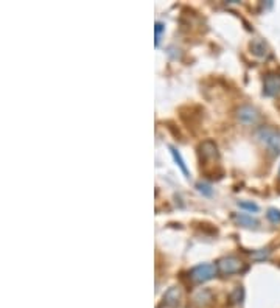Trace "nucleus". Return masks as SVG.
I'll use <instances>...</instances> for the list:
<instances>
[{
    "instance_id": "14",
    "label": "nucleus",
    "mask_w": 280,
    "mask_h": 308,
    "mask_svg": "<svg viewBox=\"0 0 280 308\" xmlns=\"http://www.w3.org/2000/svg\"><path fill=\"white\" fill-rule=\"evenodd\" d=\"M154 30H156V45H157V44H159V41H160V34H162V31L165 30V27H163L160 22H157Z\"/></svg>"
},
{
    "instance_id": "3",
    "label": "nucleus",
    "mask_w": 280,
    "mask_h": 308,
    "mask_svg": "<svg viewBox=\"0 0 280 308\" xmlns=\"http://www.w3.org/2000/svg\"><path fill=\"white\" fill-rule=\"evenodd\" d=\"M218 270L226 274V276H231V274H238L245 270V263L237 259V257H224V259H221L218 262Z\"/></svg>"
},
{
    "instance_id": "9",
    "label": "nucleus",
    "mask_w": 280,
    "mask_h": 308,
    "mask_svg": "<svg viewBox=\"0 0 280 308\" xmlns=\"http://www.w3.org/2000/svg\"><path fill=\"white\" fill-rule=\"evenodd\" d=\"M235 220L240 226H245V227H257L258 226V221L255 218H252L251 215H246V214L237 215Z\"/></svg>"
},
{
    "instance_id": "11",
    "label": "nucleus",
    "mask_w": 280,
    "mask_h": 308,
    "mask_svg": "<svg viewBox=\"0 0 280 308\" xmlns=\"http://www.w3.org/2000/svg\"><path fill=\"white\" fill-rule=\"evenodd\" d=\"M268 220L272 224H280V210L277 209H269L268 210Z\"/></svg>"
},
{
    "instance_id": "2",
    "label": "nucleus",
    "mask_w": 280,
    "mask_h": 308,
    "mask_svg": "<svg viewBox=\"0 0 280 308\" xmlns=\"http://www.w3.org/2000/svg\"><path fill=\"white\" fill-rule=\"evenodd\" d=\"M216 273H218V266H215L212 263H202V265L195 266L190 271V279L195 283H204V282L213 279L216 276Z\"/></svg>"
},
{
    "instance_id": "10",
    "label": "nucleus",
    "mask_w": 280,
    "mask_h": 308,
    "mask_svg": "<svg viewBox=\"0 0 280 308\" xmlns=\"http://www.w3.org/2000/svg\"><path fill=\"white\" fill-rule=\"evenodd\" d=\"M170 151H172V156H173V159H175V162L179 165V168L182 170V173L185 175V176H189V170H187V165H185V162H184V159L181 158V154H179V151L175 148V146H172L170 148Z\"/></svg>"
},
{
    "instance_id": "8",
    "label": "nucleus",
    "mask_w": 280,
    "mask_h": 308,
    "mask_svg": "<svg viewBox=\"0 0 280 308\" xmlns=\"http://www.w3.org/2000/svg\"><path fill=\"white\" fill-rule=\"evenodd\" d=\"M251 48L254 51V55H257V56H266L268 55V47H266L265 41H262V39H255L251 44Z\"/></svg>"
},
{
    "instance_id": "5",
    "label": "nucleus",
    "mask_w": 280,
    "mask_h": 308,
    "mask_svg": "<svg viewBox=\"0 0 280 308\" xmlns=\"http://www.w3.org/2000/svg\"><path fill=\"white\" fill-rule=\"evenodd\" d=\"M238 120L245 125H254L258 120V114L251 106H241L238 109Z\"/></svg>"
},
{
    "instance_id": "7",
    "label": "nucleus",
    "mask_w": 280,
    "mask_h": 308,
    "mask_svg": "<svg viewBox=\"0 0 280 308\" xmlns=\"http://www.w3.org/2000/svg\"><path fill=\"white\" fill-rule=\"evenodd\" d=\"M179 297H181L179 290H178V288H170V290H168V291L165 293L163 300H165L166 305H176V303L179 302Z\"/></svg>"
},
{
    "instance_id": "1",
    "label": "nucleus",
    "mask_w": 280,
    "mask_h": 308,
    "mask_svg": "<svg viewBox=\"0 0 280 308\" xmlns=\"http://www.w3.org/2000/svg\"><path fill=\"white\" fill-rule=\"evenodd\" d=\"M257 137L272 154H280V132L272 128H260Z\"/></svg>"
},
{
    "instance_id": "12",
    "label": "nucleus",
    "mask_w": 280,
    "mask_h": 308,
    "mask_svg": "<svg viewBox=\"0 0 280 308\" xmlns=\"http://www.w3.org/2000/svg\"><path fill=\"white\" fill-rule=\"evenodd\" d=\"M238 205L241 209H245V210H249V212H257L258 210V205L257 204H254V202H246V201H241V202H238Z\"/></svg>"
},
{
    "instance_id": "6",
    "label": "nucleus",
    "mask_w": 280,
    "mask_h": 308,
    "mask_svg": "<svg viewBox=\"0 0 280 308\" xmlns=\"http://www.w3.org/2000/svg\"><path fill=\"white\" fill-rule=\"evenodd\" d=\"M199 149H201V156L204 159H215V158H218V148H216V145L212 140H206L199 146Z\"/></svg>"
},
{
    "instance_id": "13",
    "label": "nucleus",
    "mask_w": 280,
    "mask_h": 308,
    "mask_svg": "<svg viewBox=\"0 0 280 308\" xmlns=\"http://www.w3.org/2000/svg\"><path fill=\"white\" fill-rule=\"evenodd\" d=\"M196 187H198V190H199L201 193H204V195H207V196H209V195H212V187H210V185H207V184H202V182H199V184H198Z\"/></svg>"
},
{
    "instance_id": "15",
    "label": "nucleus",
    "mask_w": 280,
    "mask_h": 308,
    "mask_svg": "<svg viewBox=\"0 0 280 308\" xmlns=\"http://www.w3.org/2000/svg\"><path fill=\"white\" fill-rule=\"evenodd\" d=\"M278 176H280V170H278Z\"/></svg>"
},
{
    "instance_id": "4",
    "label": "nucleus",
    "mask_w": 280,
    "mask_h": 308,
    "mask_svg": "<svg viewBox=\"0 0 280 308\" xmlns=\"http://www.w3.org/2000/svg\"><path fill=\"white\" fill-rule=\"evenodd\" d=\"M280 92V73H268L263 83V93L266 97H274Z\"/></svg>"
}]
</instances>
